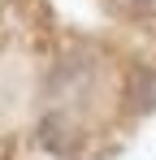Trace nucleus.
I'll return each instance as SVG.
<instances>
[{
  "label": "nucleus",
  "mask_w": 156,
  "mask_h": 160,
  "mask_svg": "<svg viewBox=\"0 0 156 160\" xmlns=\"http://www.w3.org/2000/svg\"><path fill=\"white\" fill-rule=\"evenodd\" d=\"M126 108L134 117L156 112V69L152 65H130V74H126Z\"/></svg>",
  "instance_id": "obj_1"
},
{
  "label": "nucleus",
  "mask_w": 156,
  "mask_h": 160,
  "mask_svg": "<svg viewBox=\"0 0 156 160\" xmlns=\"http://www.w3.org/2000/svg\"><path fill=\"white\" fill-rule=\"evenodd\" d=\"M39 143H44L48 152H56V156H70V152L78 147V130L70 126V117L52 112V117L39 121Z\"/></svg>",
  "instance_id": "obj_2"
}]
</instances>
